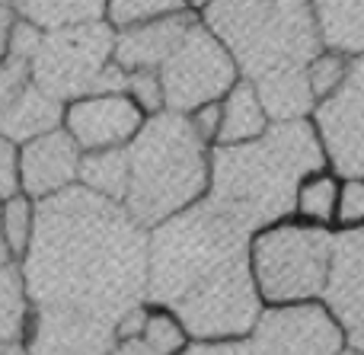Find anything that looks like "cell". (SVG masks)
Listing matches in <instances>:
<instances>
[{"label":"cell","mask_w":364,"mask_h":355,"mask_svg":"<svg viewBox=\"0 0 364 355\" xmlns=\"http://www.w3.org/2000/svg\"><path fill=\"white\" fill-rule=\"evenodd\" d=\"M13 23H16V10H13V6H4V4H0V61H4L6 45H10Z\"/></svg>","instance_id":"obj_35"},{"label":"cell","mask_w":364,"mask_h":355,"mask_svg":"<svg viewBox=\"0 0 364 355\" xmlns=\"http://www.w3.org/2000/svg\"><path fill=\"white\" fill-rule=\"evenodd\" d=\"M188 0H109L106 19L122 29V26L132 23H144L154 16H166V13H179Z\"/></svg>","instance_id":"obj_25"},{"label":"cell","mask_w":364,"mask_h":355,"mask_svg":"<svg viewBox=\"0 0 364 355\" xmlns=\"http://www.w3.org/2000/svg\"><path fill=\"white\" fill-rule=\"evenodd\" d=\"M157 307V304H154ZM141 339L160 355H173L182 349V339H186V327L179 324V317H173L170 307H160V311H147L144 330Z\"/></svg>","instance_id":"obj_24"},{"label":"cell","mask_w":364,"mask_h":355,"mask_svg":"<svg viewBox=\"0 0 364 355\" xmlns=\"http://www.w3.org/2000/svg\"><path fill=\"white\" fill-rule=\"evenodd\" d=\"M256 355H336L339 330L323 307H284L259 320Z\"/></svg>","instance_id":"obj_12"},{"label":"cell","mask_w":364,"mask_h":355,"mask_svg":"<svg viewBox=\"0 0 364 355\" xmlns=\"http://www.w3.org/2000/svg\"><path fill=\"white\" fill-rule=\"evenodd\" d=\"M32 301L16 260H0V343H23Z\"/></svg>","instance_id":"obj_21"},{"label":"cell","mask_w":364,"mask_h":355,"mask_svg":"<svg viewBox=\"0 0 364 355\" xmlns=\"http://www.w3.org/2000/svg\"><path fill=\"white\" fill-rule=\"evenodd\" d=\"M307 77H310V87L316 93H329L333 87H339V80L346 77V64L342 58L336 55H326V58H314L307 64Z\"/></svg>","instance_id":"obj_28"},{"label":"cell","mask_w":364,"mask_h":355,"mask_svg":"<svg viewBox=\"0 0 364 355\" xmlns=\"http://www.w3.org/2000/svg\"><path fill=\"white\" fill-rule=\"evenodd\" d=\"M259 102L262 109L278 122H294L314 102V87H310L307 68H284V70H272V74L259 77Z\"/></svg>","instance_id":"obj_17"},{"label":"cell","mask_w":364,"mask_h":355,"mask_svg":"<svg viewBox=\"0 0 364 355\" xmlns=\"http://www.w3.org/2000/svg\"><path fill=\"white\" fill-rule=\"evenodd\" d=\"M0 4H4V6H13V4H16V0H0Z\"/></svg>","instance_id":"obj_39"},{"label":"cell","mask_w":364,"mask_h":355,"mask_svg":"<svg viewBox=\"0 0 364 355\" xmlns=\"http://www.w3.org/2000/svg\"><path fill=\"white\" fill-rule=\"evenodd\" d=\"M364 215V189L358 183H348L342 192V218L346 221H358Z\"/></svg>","instance_id":"obj_31"},{"label":"cell","mask_w":364,"mask_h":355,"mask_svg":"<svg viewBox=\"0 0 364 355\" xmlns=\"http://www.w3.org/2000/svg\"><path fill=\"white\" fill-rule=\"evenodd\" d=\"M80 154L83 151L64 128L19 144V189L38 202L77 186Z\"/></svg>","instance_id":"obj_13"},{"label":"cell","mask_w":364,"mask_h":355,"mask_svg":"<svg viewBox=\"0 0 364 355\" xmlns=\"http://www.w3.org/2000/svg\"><path fill=\"white\" fill-rule=\"evenodd\" d=\"M36 231V198H29L26 192L4 198L0 202V237L6 243L10 260H19L26 253Z\"/></svg>","instance_id":"obj_23"},{"label":"cell","mask_w":364,"mask_h":355,"mask_svg":"<svg viewBox=\"0 0 364 355\" xmlns=\"http://www.w3.org/2000/svg\"><path fill=\"white\" fill-rule=\"evenodd\" d=\"M195 19L188 13H166L144 23H132L115 29L112 61L122 70H160V64L173 55Z\"/></svg>","instance_id":"obj_14"},{"label":"cell","mask_w":364,"mask_h":355,"mask_svg":"<svg viewBox=\"0 0 364 355\" xmlns=\"http://www.w3.org/2000/svg\"><path fill=\"white\" fill-rule=\"evenodd\" d=\"M333 205H336L333 179H320V183L307 186V189H304V196H301V208L307 211V215H314V218H329Z\"/></svg>","instance_id":"obj_30"},{"label":"cell","mask_w":364,"mask_h":355,"mask_svg":"<svg viewBox=\"0 0 364 355\" xmlns=\"http://www.w3.org/2000/svg\"><path fill=\"white\" fill-rule=\"evenodd\" d=\"M19 189V144L0 134V202L16 196Z\"/></svg>","instance_id":"obj_29"},{"label":"cell","mask_w":364,"mask_h":355,"mask_svg":"<svg viewBox=\"0 0 364 355\" xmlns=\"http://www.w3.org/2000/svg\"><path fill=\"white\" fill-rule=\"evenodd\" d=\"M329 234L316 228H278L256 240V275L272 301L320 292L329 266Z\"/></svg>","instance_id":"obj_7"},{"label":"cell","mask_w":364,"mask_h":355,"mask_svg":"<svg viewBox=\"0 0 364 355\" xmlns=\"http://www.w3.org/2000/svg\"><path fill=\"white\" fill-rule=\"evenodd\" d=\"M265 125V112L262 102H259L252 83H240L230 93L224 112H220V125H218V138L224 144L230 141H243V138H256Z\"/></svg>","instance_id":"obj_22"},{"label":"cell","mask_w":364,"mask_h":355,"mask_svg":"<svg viewBox=\"0 0 364 355\" xmlns=\"http://www.w3.org/2000/svg\"><path fill=\"white\" fill-rule=\"evenodd\" d=\"M0 355H29L23 343H0Z\"/></svg>","instance_id":"obj_36"},{"label":"cell","mask_w":364,"mask_h":355,"mask_svg":"<svg viewBox=\"0 0 364 355\" xmlns=\"http://www.w3.org/2000/svg\"><path fill=\"white\" fill-rule=\"evenodd\" d=\"M205 189V141L186 112L147 115L128 141L125 205L144 228L188 208Z\"/></svg>","instance_id":"obj_4"},{"label":"cell","mask_w":364,"mask_h":355,"mask_svg":"<svg viewBox=\"0 0 364 355\" xmlns=\"http://www.w3.org/2000/svg\"><path fill=\"white\" fill-rule=\"evenodd\" d=\"M205 23L250 77L307 68L320 51L310 0H208Z\"/></svg>","instance_id":"obj_5"},{"label":"cell","mask_w":364,"mask_h":355,"mask_svg":"<svg viewBox=\"0 0 364 355\" xmlns=\"http://www.w3.org/2000/svg\"><path fill=\"white\" fill-rule=\"evenodd\" d=\"M36 307H68L109 324L147 301V228L122 202L70 186L36 202V231L19 256Z\"/></svg>","instance_id":"obj_1"},{"label":"cell","mask_w":364,"mask_h":355,"mask_svg":"<svg viewBox=\"0 0 364 355\" xmlns=\"http://www.w3.org/2000/svg\"><path fill=\"white\" fill-rule=\"evenodd\" d=\"M323 42L339 51L364 48V0H310Z\"/></svg>","instance_id":"obj_18"},{"label":"cell","mask_w":364,"mask_h":355,"mask_svg":"<svg viewBox=\"0 0 364 355\" xmlns=\"http://www.w3.org/2000/svg\"><path fill=\"white\" fill-rule=\"evenodd\" d=\"M61 122L64 102L51 100L36 83H29L19 96H13L6 106H0V134L10 138L13 144H26L38 134L55 132V128H61Z\"/></svg>","instance_id":"obj_16"},{"label":"cell","mask_w":364,"mask_h":355,"mask_svg":"<svg viewBox=\"0 0 364 355\" xmlns=\"http://www.w3.org/2000/svg\"><path fill=\"white\" fill-rule=\"evenodd\" d=\"M29 83H32L29 61L6 51L4 61H0V106H6L13 96H19L26 87H29Z\"/></svg>","instance_id":"obj_27"},{"label":"cell","mask_w":364,"mask_h":355,"mask_svg":"<svg viewBox=\"0 0 364 355\" xmlns=\"http://www.w3.org/2000/svg\"><path fill=\"white\" fill-rule=\"evenodd\" d=\"M147 301L170 307L198 339L250 330L259 301L246 231L211 205H188L147 228Z\"/></svg>","instance_id":"obj_2"},{"label":"cell","mask_w":364,"mask_h":355,"mask_svg":"<svg viewBox=\"0 0 364 355\" xmlns=\"http://www.w3.org/2000/svg\"><path fill=\"white\" fill-rule=\"evenodd\" d=\"M192 125H195V132H198V138L205 141V138H211V134H218V125H220V112H218V106H198V112H195V119H192Z\"/></svg>","instance_id":"obj_32"},{"label":"cell","mask_w":364,"mask_h":355,"mask_svg":"<svg viewBox=\"0 0 364 355\" xmlns=\"http://www.w3.org/2000/svg\"><path fill=\"white\" fill-rule=\"evenodd\" d=\"M329 307L342 324H364V228L329 243Z\"/></svg>","instance_id":"obj_15"},{"label":"cell","mask_w":364,"mask_h":355,"mask_svg":"<svg viewBox=\"0 0 364 355\" xmlns=\"http://www.w3.org/2000/svg\"><path fill=\"white\" fill-rule=\"evenodd\" d=\"M323 166L314 132L304 122H282L252 144H224L211 164V205L240 231H256L288 215L297 179Z\"/></svg>","instance_id":"obj_3"},{"label":"cell","mask_w":364,"mask_h":355,"mask_svg":"<svg viewBox=\"0 0 364 355\" xmlns=\"http://www.w3.org/2000/svg\"><path fill=\"white\" fill-rule=\"evenodd\" d=\"M182 355H256V349L246 343H224V346H192V349H182Z\"/></svg>","instance_id":"obj_33"},{"label":"cell","mask_w":364,"mask_h":355,"mask_svg":"<svg viewBox=\"0 0 364 355\" xmlns=\"http://www.w3.org/2000/svg\"><path fill=\"white\" fill-rule=\"evenodd\" d=\"M115 26L109 19L42 29L38 45L29 58L32 83L64 102L96 93L102 68L112 61Z\"/></svg>","instance_id":"obj_6"},{"label":"cell","mask_w":364,"mask_h":355,"mask_svg":"<svg viewBox=\"0 0 364 355\" xmlns=\"http://www.w3.org/2000/svg\"><path fill=\"white\" fill-rule=\"evenodd\" d=\"M352 346H358V349H364V324L352 327Z\"/></svg>","instance_id":"obj_37"},{"label":"cell","mask_w":364,"mask_h":355,"mask_svg":"<svg viewBox=\"0 0 364 355\" xmlns=\"http://www.w3.org/2000/svg\"><path fill=\"white\" fill-rule=\"evenodd\" d=\"M29 355H109L115 324L68 307H36L23 333Z\"/></svg>","instance_id":"obj_9"},{"label":"cell","mask_w":364,"mask_h":355,"mask_svg":"<svg viewBox=\"0 0 364 355\" xmlns=\"http://www.w3.org/2000/svg\"><path fill=\"white\" fill-rule=\"evenodd\" d=\"M125 93L144 109V115L164 112V87H160L157 70H128Z\"/></svg>","instance_id":"obj_26"},{"label":"cell","mask_w":364,"mask_h":355,"mask_svg":"<svg viewBox=\"0 0 364 355\" xmlns=\"http://www.w3.org/2000/svg\"><path fill=\"white\" fill-rule=\"evenodd\" d=\"M77 186L96 192V196H102V198L122 202L125 189H128V144L83 151L80 166H77Z\"/></svg>","instance_id":"obj_19"},{"label":"cell","mask_w":364,"mask_h":355,"mask_svg":"<svg viewBox=\"0 0 364 355\" xmlns=\"http://www.w3.org/2000/svg\"><path fill=\"white\" fill-rule=\"evenodd\" d=\"M144 125V109L128 93H90L64 106L61 128L80 151L125 147Z\"/></svg>","instance_id":"obj_10"},{"label":"cell","mask_w":364,"mask_h":355,"mask_svg":"<svg viewBox=\"0 0 364 355\" xmlns=\"http://www.w3.org/2000/svg\"><path fill=\"white\" fill-rule=\"evenodd\" d=\"M188 4H195V6H205V4H208V0H188Z\"/></svg>","instance_id":"obj_38"},{"label":"cell","mask_w":364,"mask_h":355,"mask_svg":"<svg viewBox=\"0 0 364 355\" xmlns=\"http://www.w3.org/2000/svg\"><path fill=\"white\" fill-rule=\"evenodd\" d=\"M13 10L38 29H58V26L106 19L109 0H16Z\"/></svg>","instance_id":"obj_20"},{"label":"cell","mask_w":364,"mask_h":355,"mask_svg":"<svg viewBox=\"0 0 364 355\" xmlns=\"http://www.w3.org/2000/svg\"><path fill=\"white\" fill-rule=\"evenodd\" d=\"M320 128L336 170L346 176L364 173V58L346 68L339 90L320 106Z\"/></svg>","instance_id":"obj_11"},{"label":"cell","mask_w":364,"mask_h":355,"mask_svg":"<svg viewBox=\"0 0 364 355\" xmlns=\"http://www.w3.org/2000/svg\"><path fill=\"white\" fill-rule=\"evenodd\" d=\"M109 355H160V352H154L151 346L138 337V339H119V343L109 349Z\"/></svg>","instance_id":"obj_34"},{"label":"cell","mask_w":364,"mask_h":355,"mask_svg":"<svg viewBox=\"0 0 364 355\" xmlns=\"http://www.w3.org/2000/svg\"><path fill=\"white\" fill-rule=\"evenodd\" d=\"M164 87V109L170 112H192L218 100L233 80V64L220 42L205 29L192 23L173 55L157 70Z\"/></svg>","instance_id":"obj_8"}]
</instances>
